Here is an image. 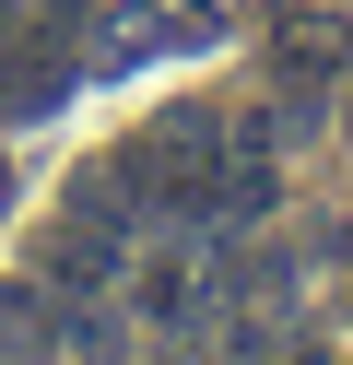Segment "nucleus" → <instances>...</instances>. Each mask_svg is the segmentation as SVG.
I'll use <instances>...</instances> for the list:
<instances>
[{
	"label": "nucleus",
	"instance_id": "6",
	"mask_svg": "<svg viewBox=\"0 0 353 365\" xmlns=\"http://www.w3.org/2000/svg\"><path fill=\"white\" fill-rule=\"evenodd\" d=\"M71 71H83L71 48H47V36H12V48H0V118H47V106L71 95Z\"/></svg>",
	"mask_w": 353,
	"mask_h": 365
},
{
	"label": "nucleus",
	"instance_id": "8",
	"mask_svg": "<svg viewBox=\"0 0 353 365\" xmlns=\"http://www.w3.org/2000/svg\"><path fill=\"white\" fill-rule=\"evenodd\" d=\"M130 283H141V318H188V307H200L177 259H153V271H130Z\"/></svg>",
	"mask_w": 353,
	"mask_h": 365
},
{
	"label": "nucleus",
	"instance_id": "7",
	"mask_svg": "<svg viewBox=\"0 0 353 365\" xmlns=\"http://www.w3.org/2000/svg\"><path fill=\"white\" fill-rule=\"evenodd\" d=\"M0 365H47V307H36V283H0Z\"/></svg>",
	"mask_w": 353,
	"mask_h": 365
},
{
	"label": "nucleus",
	"instance_id": "3",
	"mask_svg": "<svg viewBox=\"0 0 353 365\" xmlns=\"http://www.w3.org/2000/svg\"><path fill=\"white\" fill-rule=\"evenodd\" d=\"M118 224H130V212H118V200L83 177V212H71V224H59V247H47V283H59V294L118 283V271H130V236H118Z\"/></svg>",
	"mask_w": 353,
	"mask_h": 365
},
{
	"label": "nucleus",
	"instance_id": "9",
	"mask_svg": "<svg viewBox=\"0 0 353 365\" xmlns=\"http://www.w3.org/2000/svg\"><path fill=\"white\" fill-rule=\"evenodd\" d=\"M0 200H12V165H0Z\"/></svg>",
	"mask_w": 353,
	"mask_h": 365
},
{
	"label": "nucleus",
	"instance_id": "2",
	"mask_svg": "<svg viewBox=\"0 0 353 365\" xmlns=\"http://www.w3.org/2000/svg\"><path fill=\"white\" fill-rule=\"evenodd\" d=\"M212 36H224L212 0H118L83 59H94V83H118V71H141V59H165V48H212Z\"/></svg>",
	"mask_w": 353,
	"mask_h": 365
},
{
	"label": "nucleus",
	"instance_id": "4",
	"mask_svg": "<svg viewBox=\"0 0 353 365\" xmlns=\"http://www.w3.org/2000/svg\"><path fill=\"white\" fill-rule=\"evenodd\" d=\"M271 189H282V118H235L224 165H212V224H259Z\"/></svg>",
	"mask_w": 353,
	"mask_h": 365
},
{
	"label": "nucleus",
	"instance_id": "5",
	"mask_svg": "<svg viewBox=\"0 0 353 365\" xmlns=\"http://www.w3.org/2000/svg\"><path fill=\"white\" fill-rule=\"evenodd\" d=\"M271 71H282V95H329V83L353 71V24L342 12H295V24L271 36Z\"/></svg>",
	"mask_w": 353,
	"mask_h": 365
},
{
	"label": "nucleus",
	"instance_id": "1",
	"mask_svg": "<svg viewBox=\"0 0 353 365\" xmlns=\"http://www.w3.org/2000/svg\"><path fill=\"white\" fill-rule=\"evenodd\" d=\"M212 165H224V118L212 106H165L106 165V200L118 212H212Z\"/></svg>",
	"mask_w": 353,
	"mask_h": 365
}]
</instances>
